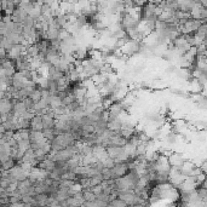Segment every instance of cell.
I'll return each mask as SVG.
<instances>
[{"label":"cell","mask_w":207,"mask_h":207,"mask_svg":"<svg viewBox=\"0 0 207 207\" xmlns=\"http://www.w3.org/2000/svg\"><path fill=\"white\" fill-rule=\"evenodd\" d=\"M30 130L32 131H39L41 132L44 128H43V122H41V117L34 115V116L30 119Z\"/></svg>","instance_id":"6da1fadb"}]
</instances>
